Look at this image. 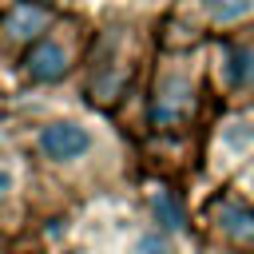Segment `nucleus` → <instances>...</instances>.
Instances as JSON below:
<instances>
[{"mask_svg":"<svg viewBox=\"0 0 254 254\" xmlns=\"http://www.w3.org/2000/svg\"><path fill=\"white\" fill-rule=\"evenodd\" d=\"M210 95L218 107H254V28L210 40Z\"/></svg>","mask_w":254,"mask_h":254,"instance_id":"7","label":"nucleus"},{"mask_svg":"<svg viewBox=\"0 0 254 254\" xmlns=\"http://www.w3.org/2000/svg\"><path fill=\"white\" fill-rule=\"evenodd\" d=\"M210 95V64H206V44L190 48H163L151 60L143 99H139V119L143 131L159 143L171 139H190L194 127L202 123Z\"/></svg>","mask_w":254,"mask_h":254,"instance_id":"3","label":"nucleus"},{"mask_svg":"<svg viewBox=\"0 0 254 254\" xmlns=\"http://www.w3.org/2000/svg\"><path fill=\"white\" fill-rule=\"evenodd\" d=\"M202 151L210 175L234 183V175L254 159V115L246 107H218V119L210 123Z\"/></svg>","mask_w":254,"mask_h":254,"instance_id":"8","label":"nucleus"},{"mask_svg":"<svg viewBox=\"0 0 254 254\" xmlns=\"http://www.w3.org/2000/svg\"><path fill=\"white\" fill-rule=\"evenodd\" d=\"M123 254H179V238L159 230V226H143L131 234V242L123 246Z\"/></svg>","mask_w":254,"mask_h":254,"instance_id":"12","label":"nucleus"},{"mask_svg":"<svg viewBox=\"0 0 254 254\" xmlns=\"http://www.w3.org/2000/svg\"><path fill=\"white\" fill-rule=\"evenodd\" d=\"M36 163L24 147L0 155V238L16 234L28 222L32 210V187H36Z\"/></svg>","mask_w":254,"mask_h":254,"instance_id":"10","label":"nucleus"},{"mask_svg":"<svg viewBox=\"0 0 254 254\" xmlns=\"http://www.w3.org/2000/svg\"><path fill=\"white\" fill-rule=\"evenodd\" d=\"M218 254H254V250H218Z\"/></svg>","mask_w":254,"mask_h":254,"instance_id":"16","label":"nucleus"},{"mask_svg":"<svg viewBox=\"0 0 254 254\" xmlns=\"http://www.w3.org/2000/svg\"><path fill=\"white\" fill-rule=\"evenodd\" d=\"M123 4H135V8H147V12H155V16H163V12L171 8V0H123Z\"/></svg>","mask_w":254,"mask_h":254,"instance_id":"15","label":"nucleus"},{"mask_svg":"<svg viewBox=\"0 0 254 254\" xmlns=\"http://www.w3.org/2000/svg\"><path fill=\"white\" fill-rule=\"evenodd\" d=\"M16 119H20L24 151L32 155L36 175L48 183H60L71 190L103 187V183H115L127 167V135L119 119L87 107L79 95L71 107H52L36 115L16 111Z\"/></svg>","mask_w":254,"mask_h":254,"instance_id":"1","label":"nucleus"},{"mask_svg":"<svg viewBox=\"0 0 254 254\" xmlns=\"http://www.w3.org/2000/svg\"><path fill=\"white\" fill-rule=\"evenodd\" d=\"M147 214H151V226H159V230H167V234H175V238L187 230V206H183V198H179L175 190H167V187H159V190L147 194Z\"/></svg>","mask_w":254,"mask_h":254,"instance_id":"11","label":"nucleus"},{"mask_svg":"<svg viewBox=\"0 0 254 254\" xmlns=\"http://www.w3.org/2000/svg\"><path fill=\"white\" fill-rule=\"evenodd\" d=\"M234 187H238L246 198H254V159H250V163H246V167L234 175Z\"/></svg>","mask_w":254,"mask_h":254,"instance_id":"14","label":"nucleus"},{"mask_svg":"<svg viewBox=\"0 0 254 254\" xmlns=\"http://www.w3.org/2000/svg\"><path fill=\"white\" fill-rule=\"evenodd\" d=\"M16 147H24V139H20V119H16V111L8 107V99H0V155H8V151H16Z\"/></svg>","mask_w":254,"mask_h":254,"instance_id":"13","label":"nucleus"},{"mask_svg":"<svg viewBox=\"0 0 254 254\" xmlns=\"http://www.w3.org/2000/svg\"><path fill=\"white\" fill-rule=\"evenodd\" d=\"M202 226L218 250H254V198L222 183L202 206Z\"/></svg>","mask_w":254,"mask_h":254,"instance_id":"9","label":"nucleus"},{"mask_svg":"<svg viewBox=\"0 0 254 254\" xmlns=\"http://www.w3.org/2000/svg\"><path fill=\"white\" fill-rule=\"evenodd\" d=\"M159 52V16L135 4H115L95 16V36L75 79V95L119 119L127 99H143L151 60Z\"/></svg>","mask_w":254,"mask_h":254,"instance_id":"2","label":"nucleus"},{"mask_svg":"<svg viewBox=\"0 0 254 254\" xmlns=\"http://www.w3.org/2000/svg\"><path fill=\"white\" fill-rule=\"evenodd\" d=\"M67 4L60 0H4L0 4V99H12L20 87V67L28 52L48 36Z\"/></svg>","mask_w":254,"mask_h":254,"instance_id":"6","label":"nucleus"},{"mask_svg":"<svg viewBox=\"0 0 254 254\" xmlns=\"http://www.w3.org/2000/svg\"><path fill=\"white\" fill-rule=\"evenodd\" d=\"M95 36V16L79 12V8H64L60 20L48 28V36L28 52L24 67H20V87L16 95L28 91H60V87H75L79 67L87 60ZM12 95V99H16Z\"/></svg>","mask_w":254,"mask_h":254,"instance_id":"4","label":"nucleus"},{"mask_svg":"<svg viewBox=\"0 0 254 254\" xmlns=\"http://www.w3.org/2000/svg\"><path fill=\"white\" fill-rule=\"evenodd\" d=\"M0 254H4V238H0Z\"/></svg>","mask_w":254,"mask_h":254,"instance_id":"17","label":"nucleus"},{"mask_svg":"<svg viewBox=\"0 0 254 254\" xmlns=\"http://www.w3.org/2000/svg\"><path fill=\"white\" fill-rule=\"evenodd\" d=\"M246 111H250V115H254V107H246Z\"/></svg>","mask_w":254,"mask_h":254,"instance_id":"18","label":"nucleus"},{"mask_svg":"<svg viewBox=\"0 0 254 254\" xmlns=\"http://www.w3.org/2000/svg\"><path fill=\"white\" fill-rule=\"evenodd\" d=\"M246 28H254V0H171V8L159 16V44L190 48Z\"/></svg>","mask_w":254,"mask_h":254,"instance_id":"5","label":"nucleus"}]
</instances>
